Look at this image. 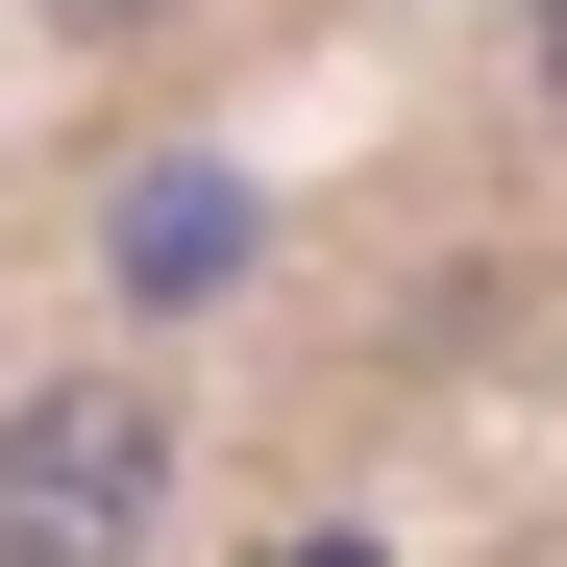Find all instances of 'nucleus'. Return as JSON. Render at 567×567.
Here are the masks:
<instances>
[{
	"mask_svg": "<svg viewBox=\"0 0 567 567\" xmlns=\"http://www.w3.org/2000/svg\"><path fill=\"white\" fill-rule=\"evenodd\" d=\"M148 543H173V395L124 370L0 395V567H148Z\"/></svg>",
	"mask_w": 567,
	"mask_h": 567,
	"instance_id": "f257e3e1",
	"label": "nucleus"
},
{
	"mask_svg": "<svg viewBox=\"0 0 567 567\" xmlns=\"http://www.w3.org/2000/svg\"><path fill=\"white\" fill-rule=\"evenodd\" d=\"M124 271H148V297H223V271H247V198H223V173H148V198H124Z\"/></svg>",
	"mask_w": 567,
	"mask_h": 567,
	"instance_id": "f03ea898",
	"label": "nucleus"
},
{
	"mask_svg": "<svg viewBox=\"0 0 567 567\" xmlns=\"http://www.w3.org/2000/svg\"><path fill=\"white\" fill-rule=\"evenodd\" d=\"M50 25H148V0H50Z\"/></svg>",
	"mask_w": 567,
	"mask_h": 567,
	"instance_id": "7ed1b4c3",
	"label": "nucleus"
},
{
	"mask_svg": "<svg viewBox=\"0 0 567 567\" xmlns=\"http://www.w3.org/2000/svg\"><path fill=\"white\" fill-rule=\"evenodd\" d=\"M543 100H567V0H543Z\"/></svg>",
	"mask_w": 567,
	"mask_h": 567,
	"instance_id": "20e7f679",
	"label": "nucleus"
}]
</instances>
